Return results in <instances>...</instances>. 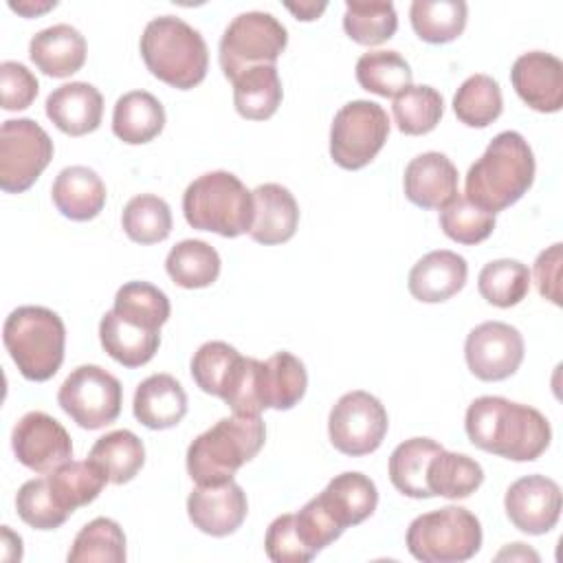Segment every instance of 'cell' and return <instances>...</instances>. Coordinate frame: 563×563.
<instances>
[{
	"instance_id": "cell-1",
	"label": "cell",
	"mask_w": 563,
	"mask_h": 563,
	"mask_svg": "<svg viewBox=\"0 0 563 563\" xmlns=\"http://www.w3.org/2000/svg\"><path fill=\"white\" fill-rule=\"evenodd\" d=\"M464 427L477 449L515 462L537 460L552 440L550 422L539 409L501 396L475 398L466 409Z\"/></svg>"
},
{
	"instance_id": "cell-2",
	"label": "cell",
	"mask_w": 563,
	"mask_h": 563,
	"mask_svg": "<svg viewBox=\"0 0 563 563\" xmlns=\"http://www.w3.org/2000/svg\"><path fill=\"white\" fill-rule=\"evenodd\" d=\"M534 180V154L515 132H499L466 174L464 196L484 211L497 213L515 205Z\"/></svg>"
},
{
	"instance_id": "cell-3",
	"label": "cell",
	"mask_w": 563,
	"mask_h": 563,
	"mask_svg": "<svg viewBox=\"0 0 563 563\" xmlns=\"http://www.w3.org/2000/svg\"><path fill=\"white\" fill-rule=\"evenodd\" d=\"M266 427L260 416L220 418L187 449V473L196 484H222L264 446Z\"/></svg>"
},
{
	"instance_id": "cell-4",
	"label": "cell",
	"mask_w": 563,
	"mask_h": 563,
	"mask_svg": "<svg viewBox=\"0 0 563 563\" xmlns=\"http://www.w3.org/2000/svg\"><path fill=\"white\" fill-rule=\"evenodd\" d=\"M141 55L154 77L178 90L198 86L209 66L202 35L176 15H161L147 22L141 35Z\"/></svg>"
},
{
	"instance_id": "cell-5",
	"label": "cell",
	"mask_w": 563,
	"mask_h": 563,
	"mask_svg": "<svg viewBox=\"0 0 563 563\" xmlns=\"http://www.w3.org/2000/svg\"><path fill=\"white\" fill-rule=\"evenodd\" d=\"M2 341L20 374L44 383L62 367L66 328L62 317L44 306H20L7 317Z\"/></svg>"
},
{
	"instance_id": "cell-6",
	"label": "cell",
	"mask_w": 563,
	"mask_h": 563,
	"mask_svg": "<svg viewBox=\"0 0 563 563\" xmlns=\"http://www.w3.org/2000/svg\"><path fill=\"white\" fill-rule=\"evenodd\" d=\"M183 213L198 231L238 238L253 224V191L231 172H207L185 189Z\"/></svg>"
},
{
	"instance_id": "cell-7",
	"label": "cell",
	"mask_w": 563,
	"mask_h": 563,
	"mask_svg": "<svg viewBox=\"0 0 563 563\" xmlns=\"http://www.w3.org/2000/svg\"><path fill=\"white\" fill-rule=\"evenodd\" d=\"M479 548V519L462 506L424 512L407 530V550L422 563H462L475 556Z\"/></svg>"
},
{
	"instance_id": "cell-8",
	"label": "cell",
	"mask_w": 563,
	"mask_h": 563,
	"mask_svg": "<svg viewBox=\"0 0 563 563\" xmlns=\"http://www.w3.org/2000/svg\"><path fill=\"white\" fill-rule=\"evenodd\" d=\"M288 44L286 26L271 13L246 11L235 15L220 37V68L227 79L262 64H275Z\"/></svg>"
},
{
	"instance_id": "cell-9",
	"label": "cell",
	"mask_w": 563,
	"mask_h": 563,
	"mask_svg": "<svg viewBox=\"0 0 563 563\" xmlns=\"http://www.w3.org/2000/svg\"><path fill=\"white\" fill-rule=\"evenodd\" d=\"M389 134L387 112L367 99L345 103L330 128V156L343 169H361L376 158Z\"/></svg>"
},
{
	"instance_id": "cell-10",
	"label": "cell",
	"mask_w": 563,
	"mask_h": 563,
	"mask_svg": "<svg viewBox=\"0 0 563 563\" xmlns=\"http://www.w3.org/2000/svg\"><path fill=\"white\" fill-rule=\"evenodd\" d=\"M123 389L117 376L99 365H79L57 391L59 407L81 429L95 431L114 422L121 413Z\"/></svg>"
},
{
	"instance_id": "cell-11",
	"label": "cell",
	"mask_w": 563,
	"mask_h": 563,
	"mask_svg": "<svg viewBox=\"0 0 563 563\" xmlns=\"http://www.w3.org/2000/svg\"><path fill=\"white\" fill-rule=\"evenodd\" d=\"M53 161V141L33 119H9L0 128V189L26 191Z\"/></svg>"
},
{
	"instance_id": "cell-12",
	"label": "cell",
	"mask_w": 563,
	"mask_h": 563,
	"mask_svg": "<svg viewBox=\"0 0 563 563\" xmlns=\"http://www.w3.org/2000/svg\"><path fill=\"white\" fill-rule=\"evenodd\" d=\"M387 427L389 418L383 402L363 389L343 394L328 416L332 446L350 457L376 451L383 444Z\"/></svg>"
},
{
	"instance_id": "cell-13",
	"label": "cell",
	"mask_w": 563,
	"mask_h": 563,
	"mask_svg": "<svg viewBox=\"0 0 563 563\" xmlns=\"http://www.w3.org/2000/svg\"><path fill=\"white\" fill-rule=\"evenodd\" d=\"M464 356L475 378L486 383L504 380L512 376L523 361V336L510 323L484 321L468 332Z\"/></svg>"
},
{
	"instance_id": "cell-14",
	"label": "cell",
	"mask_w": 563,
	"mask_h": 563,
	"mask_svg": "<svg viewBox=\"0 0 563 563\" xmlns=\"http://www.w3.org/2000/svg\"><path fill=\"white\" fill-rule=\"evenodd\" d=\"M11 446L20 464L35 473H51L73 457L68 431L44 411L24 413L11 433Z\"/></svg>"
},
{
	"instance_id": "cell-15",
	"label": "cell",
	"mask_w": 563,
	"mask_h": 563,
	"mask_svg": "<svg viewBox=\"0 0 563 563\" xmlns=\"http://www.w3.org/2000/svg\"><path fill=\"white\" fill-rule=\"evenodd\" d=\"M561 488L545 475H526L512 482L504 497L510 523L526 534L550 532L561 517Z\"/></svg>"
},
{
	"instance_id": "cell-16",
	"label": "cell",
	"mask_w": 563,
	"mask_h": 563,
	"mask_svg": "<svg viewBox=\"0 0 563 563\" xmlns=\"http://www.w3.org/2000/svg\"><path fill=\"white\" fill-rule=\"evenodd\" d=\"M246 493L233 479L222 484H198L187 497L189 521L205 534H233L246 519Z\"/></svg>"
},
{
	"instance_id": "cell-17",
	"label": "cell",
	"mask_w": 563,
	"mask_h": 563,
	"mask_svg": "<svg viewBox=\"0 0 563 563\" xmlns=\"http://www.w3.org/2000/svg\"><path fill=\"white\" fill-rule=\"evenodd\" d=\"M510 81L526 106L537 112H559L563 106V62L552 53L530 51L515 59Z\"/></svg>"
},
{
	"instance_id": "cell-18",
	"label": "cell",
	"mask_w": 563,
	"mask_h": 563,
	"mask_svg": "<svg viewBox=\"0 0 563 563\" xmlns=\"http://www.w3.org/2000/svg\"><path fill=\"white\" fill-rule=\"evenodd\" d=\"M405 196L422 209H442L457 194V169L442 152H424L405 167Z\"/></svg>"
},
{
	"instance_id": "cell-19",
	"label": "cell",
	"mask_w": 563,
	"mask_h": 563,
	"mask_svg": "<svg viewBox=\"0 0 563 563\" xmlns=\"http://www.w3.org/2000/svg\"><path fill=\"white\" fill-rule=\"evenodd\" d=\"M468 275V264L462 255L440 249L422 255L409 271V292L424 303H440L457 295Z\"/></svg>"
},
{
	"instance_id": "cell-20",
	"label": "cell",
	"mask_w": 563,
	"mask_h": 563,
	"mask_svg": "<svg viewBox=\"0 0 563 563\" xmlns=\"http://www.w3.org/2000/svg\"><path fill=\"white\" fill-rule=\"evenodd\" d=\"M46 117L68 136L95 132L103 117V97L88 81H70L55 88L46 99Z\"/></svg>"
},
{
	"instance_id": "cell-21",
	"label": "cell",
	"mask_w": 563,
	"mask_h": 563,
	"mask_svg": "<svg viewBox=\"0 0 563 563\" xmlns=\"http://www.w3.org/2000/svg\"><path fill=\"white\" fill-rule=\"evenodd\" d=\"M299 224V207L295 196L277 185L264 183L253 189V224L249 235L260 244L288 242Z\"/></svg>"
},
{
	"instance_id": "cell-22",
	"label": "cell",
	"mask_w": 563,
	"mask_h": 563,
	"mask_svg": "<svg viewBox=\"0 0 563 563\" xmlns=\"http://www.w3.org/2000/svg\"><path fill=\"white\" fill-rule=\"evenodd\" d=\"M317 501L330 519L345 530L372 517L378 506V490L367 475L345 471L328 482V486L317 495Z\"/></svg>"
},
{
	"instance_id": "cell-23",
	"label": "cell",
	"mask_w": 563,
	"mask_h": 563,
	"mask_svg": "<svg viewBox=\"0 0 563 563\" xmlns=\"http://www.w3.org/2000/svg\"><path fill=\"white\" fill-rule=\"evenodd\" d=\"M51 198L64 218L86 222L101 213L106 205V185L95 169L73 165L57 174L51 187Z\"/></svg>"
},
{
	"instance_id": "cell-24",
	"label": "cell",
	"mask_w": 563,
	"mask_h": 563,
	"mask_svg": "<svg viewBox=\"0 0 563 563\" xmlns=\"http://www.w3.org/2000/svg\"><path fill=\"white\" fill-rule=\"evenodd\" d=\"M86 40L70 24H53L31 37L29 57L48 77H70L86 62Z\"/></svg>"
},
{
	"instance_id": "cell-25",
	"label": "cell",
	"mask_w": 563,
	"mask_h": 563,
	"mask_svg": "<svg viewBox=\"0 0 563 563\" xmlns=\"http://www.w3.org/2000/svg\"><path fill=\"white\" fill-rule=\"evenodd\" d=\"M134 418L147 429L176 427L187 413V394L169 374H152L134 391Z\"/></svg>"
},
{
	"instance_id": "cell-26",
	"label": "cell",
	"mask_w": 563,
	"mask_h": 563,
	"mask_svg": "<svg viewBox=\"0 0 563 563\" xmlns=\"http://www.w3.org/2000/svg\"><path fill=\"white\" fill-rule=\"evenodd\" d=\"M101 347L123 367H141L150 363L161 345V330L136 325L114 310H108L99 323Z\"/></svg>"
},
{
	"instance_id": "cell-27",
	"label": "cell",
	"mask_w": 563,
	"mask_h": 563,
	"mask_svg": "<svg viewBox=\"0 0 563 563\" xmlns=\"http://www.w3.org/2000/svg\"><path fill=\"white\" fill-rule=\"evenodd\" d=\"M165 128L163 103L147 90H132L117 99L112 112V132L128 145H143L156 139Z\"/></svg>"
},
{
	"instance_id": "cell-28",
	"label": "cell",
	"mask_w": 563,
	"mask_h": 563,
	"mask_svg": "<svg viewBox=\"0 0 563 563\" xmlns=\"http://www.w3.org/2000/svg\"><path fill=\"white\" fill-rule=\"evenodd\" d=\"M308 374L290 352H277L260 363V400L264 409H292L306 394Z\"/></svg>"
},
{
	"instance_id": "cell-29",
	"label": "cell",
	"mask_w": 563,
	"mask_h": 563,
	"mask_svg": "<svg viewBox=\"0 0 563 563\" xmlns=\"http://www.w3.org/2000/svg\"><path fill=\"white\" fill-rule=\"evenodd\" d=\"M48 490L55 504L70 517L79 506H86L99 497L108 484V475L92 460L64 462L55 471L46 473Z\"/></svg>"
},
{
	"instance_id": "cell-30",
	"label": "cell",
	"mask_w": 563,
	"mask_h": 563,
	"mask_svg": "<svg viewBox=\"0 0 563 563\" xmlns=\"http://www.w3.org/2000/svg\"><path fill=\"white\" fill-rule=\"evenodd\" d=\"M233 103L240 117L251 121L271 119L284 97L275 64H262L244 70L233 81Z\"/></svg>"
},
{
	"instance_id": "cell-31",
	"label": "cell",
	"mask_w": 563,
	"mask_h": 563,
	"mask_svg": "<svg viewBox=\"0 0 563 563\" xmlns=\"http://www.w3.org/2000/svg\"><path fill=\"white\" fill-rule=\"evenodd\" d=\"M484 482V468L479 462L464 453L438 451L427 468V488L431 497L440 495L446 499H466Z\"/></svg>"
},
{
	"instance_id": "cell-32",
	"label": "cell",
	"mask_w": 563,
	"mask_h": 563,
	"mask_svg": "<svg viewBox=\"0 0 563 563\" xmlns=\"http://www.w3.org/2000/svg\"><path fill=\"white\" fill-rule=\"evenodd\" d=\"M444 446L431 438H411L400 442L389 457V479L407 497L427 499V468L438 451Z\"/></svg>"
},
{
	"instance_id": "cell-33",
	"label": "cell",
	"mask_w": 563,
	"mask_h": 563,
	"mask_svg": "<svg viewBox=\"0 0 563 563\" xmlns=\"http://www.w3.org/2000/svg\"><path fill=\"white\" fill-rule=\"evenodd\" d=\"M88 460L101 466V471L108 475V482L125 484L134 479V475L143 468L145 446L136 433L128 429H117L101 435L92 444Z\"/></svg>"
},
{
	"instance_id": "cell-34",
	"label": "cell",
	"mask_w": 563,
	"mask_h": 563,
	"mask_svg": "<svg viewBox=\"0 0 563 563\" xmlns=\"http://www.w3.org/2000/svg\"><path fill=\"white\" fill-rule=\"evenodd\" d=\"M468 7L464 0H413L409 9L416 35L429 44H446L462 35Z\"/></svg>"
},
{
	"instance_id": "cell-35",
	"label": "cell",
	"mask_w": 563,
	"mask_h": 563,
	"mask_svg": "<svg viewBox=\"0 0 563 563\" xmlns=\"http://www.w3.org/2000/svg\"><path fill=\"white\" fill-rule=\"evenodd\" d=\"M218 251L202 240L178 242L165 260L167 275L180 288H207L220 275Z\"/></svg>"
},
{
	"instance_id": "cell-36",
	"label": "cell",
	"mask_w": 563,
	"mask_h": 563,
	"mask_svg": "<svg viewBox=\"0 0 563 563\" xmlns=\"http://www.w3.org/2000/svg\"><path fill=\"white\" fill-rule=\"evenodd\" d=\"M413 73L398 51H369L356 62V81L378 97H396L411 86Z\"/></svg>"
},
{
	"instance_id": "cell-37",
	"label": "cell",
	"mask_w": 563,
	"mask_h": 563,
	"mask_svg": "<svg viewBox=\"0 0 563 563\" xmlns=\"http://www.w3.org/2000/svg\"><path fill=\"white\" fill-rule=\"evenodd\" d=\"M504 108L499 84L484 73L462 81L453 97L455 117L468 128H486L499 119Z\"/></svg>"
},
{
	"instance_id": "cell-38",
	"label": "cell",
	"mask_w": 563,
	"mask_h": 563,
	"mask_svg": "<svg viewBox=\"0 0 563 563\" xmlns=\"http://www.w3.org/2000/svg\"><path fill=\"white\" fill-rule=\"evenodd\" d=\"M123 563L125 534L114 519L97 517L88 521L68 550V563Z\"/></svg>"
},
{
	"instance_id": "cell-39",
	"label": "cell",
	"mask_w": 563,
	"mask_h": 563,
	"mask_svg": "<svg viewBox=\"0 0 563 563\" xmlns=\"http://www.w3.org/2000/svg\"><path fill=\"white\" fill-rule=\"evenodd\" d=\"M394 121L402 134L420 136L431 132L444 112L442 95L431 86H409L394 97Z\"/></svg>"
},
{
	"instance_id": "cell-40",
	"label": "cell",
	"mask_w": 563,
	"mask_h": 563,
	"mask_svg": "<svg viewBox=\"0 0 563 563\" xmlns=\"http://www.w3.org/2000/svg\"><path fill=\"white\" fill-rule=\"evenodd\" d=\"M125 235L136 244H156L172 233L169 205L154 194H139L128 200L121 213Z\"/></svg>"
},
{
	"instance_id": "cell-41",
	"label": "cell",
	"mask_w": 563,
	"mask_h": 563,
	"mask_svg": "<svg viewBox=\"0 0 563 563\" xmlns=\"http://www.w3.org/2000/svg\"><path fill=\"white\" fill-rule=\"evenodd\" d=\"M477 290L488 303L497 308L517 306L521 299H526L530 290V271L519 260L506 257L488 262L479 271Z\"/></svg>"
},
{
	"instance_id": "cell-42",
	"label": "cell",
	"mask_w": 563,
	"mask_h": 563,
	"mask_svg": "<svg viewBox=\"0 0 563 563\" xmlns=\"http://www.w3.org/2000/svg\"><path fill=\"white\" fill-rule=\"evenodd\" d=\"M112 310L136 325L161 330V325L169 319L172 306L167 295L154 284L128 282L117 290Z\"/></svg>"
},
{
	"instance_id": "cell-43",
	"label": "cell",
	"mask_w": 563,
	"mask_h": 563,
	"mask_svg": "<svg viewBox=\"0 0 563 563\" xmlns=\"http://www.w3.org/2000/svg\"><path fill=\"white\" fill-rule=\"evenodd\" d=\"M345 33L363 46H376L387 42L398 29V15L391 2H345L343 13Z\"/></svg>"
},
{
	"instance_id": "cell-44",
	"label": "cell",
	"mask_w": 563,
	"mask_h": 563,
	"mask_svg": "<svg viewBox=\"0 0 563 563\" xmlns=\"http://www.w3.org/2000/svg\"><path fill=\"white\" fill-rule=\"evenodd\" d=\"M440 229L460 244H479L493 233L495 213L479 209L457 191L455 198L440 209Z\"/></svg>"
},
{
	"instance_id": "cell-45",
	"label": "cell",
	"mask_w": 563,
	"mask_h": 563,
	"mask_svg": "<svg viewBox=\"0 0 563 563\" xmlns=\"http://www.w3.org/2000/svg\"><path fill=\"white\" fill-rule=\"evenodd\" d=\"M242 354L224 341H207L198 347L191 358V378L194 383L211 396L222 398L229 376Z\"/></svg>"
},
{
	"instance_id": "cell-46",
	"label": "cell",
	"mask_w": 563,
	"mask_h": 563,
	"mask_svg": "<svg viewBox=\"0 0 563 563\" xmlns=\"http://www.w3.org/2000/svg\"><path fill=\"white\" fill-rule=\"evenodd\" d=\"M15 510L20 519L35 530H55L68 519V515L55 504L46 477L29 479L20 486L15 495Z\"/></svg>"
},
{
	"instance_id": "cell-47",
	"label": "cell",
	"mask_w": 563,
	"mask_h": 563,
	"mask_svg": "<svg viewBox=\"0 0 563 563\" xmlns=\"http://www.w3.org/2000/svg\"><path fill=\"white\" fill-rule=\"evenodd\" d=\"M266 556L275 563H308L314 559V554L303 545L297 526H295V515H282L277 517L264 539Z\"/></svg>"
},
{
	"instance_id": "cell-48",
	"label": "cell",
	"mask_w": 563,
	"mask_h": 563,
	"mask_svg": "<svg viewBox=\"0 0 563 563\" xmlns=\"http://www.w3.org/2000/svg\"><path fill=\"white\" fill-rule=\"evenodd\" d=\"M295 526L303 541V545L317 556L325 545L336 541L343 534V528H339L330 515L321 508L317 497H312L299 512H295Z\"/></svg>"
},
{
	"instance_id": "cell-49",
	"label": "cell",
	"mask_w": 563,
	"mask_h": 563,
	"mask_svg": "<svg viewBox=\"0 0 563 563\" xmlns=\"http://www.w3.org/2000/svg\"><path fill=\"white\" fill-rule=\"evenodd\" d=\"M40 84L35 75L20 62L0 64V99L4 110H24L37 97Z\"/></svg>"
},
{
	"instance_id": "cell-50",
	"label": "cell",
	"mask_w": 563,
	"mask_h": 563,
	"mask_svg": "<svg viewBox=\"0 0 563 563\" xmlns=\"http://www.w3.org/2000/svg\"><path fill=\"white\" fill-rule=\"evenodd\" d=\"M534 282H537V290H539L541 297L561 306V292H559L561 244L559 242L539 253V257L534 262Z\"/></svg>"
},
{
	"instance_id": "cell-51",
	"label": "cell",
	"mask_w": 563,
	"mask_h": 563,
	"mask_svg": "<svg viewBox=\"0 0 563 563\" xmlns=\"http://www.w3.org/2000/svg\"><path fill=\"white\" fill-rule=\"evenodd\" d=\"M286 9L292 11L297 15V20H317L323 11H325V2H299V4H292V2H286Z\"/></svg>"
},
{
	"instance_id": "cell-52",
	"label": "cell",
	"mask_w": 563,
	"mask_h": 563,
	"mask_svg": "<svg viewBox=\"0 0 563 563\" xmlns=\"http://www.w3.org/2000/svg\"><path fill=\"white\" fill-rule=\"evenodd\" d=\"M9 7L13 11H18L20 15H24V18H35L37 13H44L53 7H57V2L55 0H48V2H29L26 0V2H9Z\"/></svg>"
}]
</instances>
